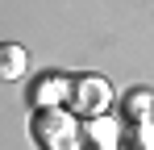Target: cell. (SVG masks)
Segmentation results:
<instances>
[{
    "mask_svg": "<svg viewBox=\"0 0 154 150\" xmlns=\"http://www.w3.org/2000/svg\"><path fill=\"white\" fill-rule=\"evenodd\" d=\"M29 67V54L25 46H17V42H0V79L4 83H13V79H21Z\"/></svg>",
    "mask_w": 154,
    "mask_h": 150,
    "instance_id": "6",
    "label": "cell"
},
{
    "mask_svg": "<svg viewBox=\"0 0 154 150\" xmlns=\"http://www.w3.org/2000/svg\"><path fill=\"white\" fill-rule=\"evenodd\" d=\"M121 150H154V125H125Z\"/></svg>",
    "mask_w": 154,
    "mask_h": 150,
    "instance_id": "7",
    "label": "cell"
},
{
    "mask_svg": "<svg viewBox=\"0 0 154 150\" xmlns=\"http://www.w3.org/2000/svg\"><path fill=\"white\" fill-rule=\"evenodd\" d=\"M67 96H71V79L58 71H46L33 79L29 88V104L33 108H67Z\"/></svg>",
    "mask_w": 154,
    "mask_h": 150,
    "instance_id": "3",
    "label": "cell"
},
{
    "mask_svg": "<svg viewBox=\"0 0 154 150\" xmlns=\"http://www.w3.org/2000/svg\"><path fill=\"white\" fill-rule=\"evenodd\" d=\"M121 129L112 117H96V121H83V142L92 150H121Z\"/></svg>",
    "mask_w": 154,
    "mask_h": 150,
    "instance_id": "4",
    "label": "cell"
},
{
    "mask_svg": "<svg viewBox=\"0 0 154 150\" xmlns=\"http://www.w3.org/2000/svg\"><path fill=\"white\" fill-rule=\"evenodd\" d=\"M108 104H112V83L104 75H71V96H67V108L75 113L79 121H96V117H108Z\"/></svg>",
    "mask_w": 154,
    "mask_h": 150,
    "instance_id": "2",
    "label": "cell"
},
{
    "mask_svg": "<svg viewBox=\"0 0 154 150\" xmlns=\"http://www.w3.org/2000/svg\"><path fill=\"white\" fill-rule=\"evenodd\" d=\"M121 108H125V125H154V92H146V88L125 92Z\"/></svg>",
    "mask_w": 154,
    "mask_h": 150,
    "instance_id": "5",
    "label": "cell"
},
{
    "mask_svg": "<svg viewBox=\"0 0 154 150\" xmlns=\"http://www.w3.org/2000/svg\"><path fill=\"white\" fill-rule=\"evenodd\" d=\"M29 133L42 150H83V121L71 108H33Z\"/></svg>",
    "mask_w": 154,
    "mask_h": 150,
    "instance_id": "1",
    "label": "cell"
}]
</instances>
